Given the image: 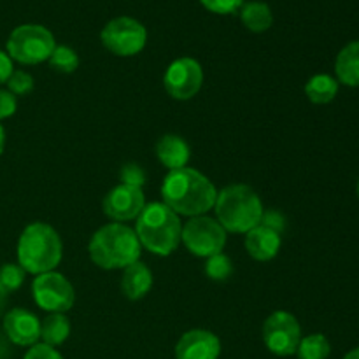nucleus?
Returning a JSON list of instances; mask_svg holds the SVG:
<instances>
[{
	"label": "nucleus",
	"instance_id": "obj_1",
	"mask_svg": "<svg viewBox=\"0 0 359 359\" xmlns=\"http://www.w3.org/2000/svg\"><path fill=\"white\" fill-rule=\"evenodd\" d=\"M161 196L165 205L177 216L196 217L214 209L217 189L202 172L184 167L168 172L161 186Z\"/></svg>",
	"mask_w": 359,
	"mask_h": 359
},
{
	"label": "nucleus",
	"instance_id": "obj_2",
	"mask_svg": "<svg viewBox=\"0 0 359 359\" xmlns=\"http://www.w3.org/2000/svg\"><path fill=\"white\" fill-rule=\"evenodd\" d=\"M140 248L135 230L123 223H111L91 237L88 252L91 262L100 269L119 270L139 262Z\"/></svg>",
	"mask_w": 359,
	"mask_h": 359
},
{
	"label": "nucleus",
	"instance_id": "obj_3",
	"mask_svg": "<svg viewBox=\"0 0 359 359\" xmlns=\"http://www.w3.org/2000/svg\"><path fill=\"white\" fill-rule=\"evenodd\" d=\"M62 238L48 223H32L18 241V265L28 273L53 272L62 262Z\"/></svg>",
	"mask_w": 359,
	"mask_h": 359
},
{
	"label": "nucleus",
	"instance_id": "obj_4",
	"mask_svg": "<svg viewBox=\"0 0 359 359\" xmlns=\"http://www.w3.org/2000/svg\"><path fill=\"white\" fill-rule=\"evenodd\" d=\"M217 221L231 233H248L262 223L265 209L258 193L248 184H231L217 193L214 203Z\"/></svg>",
	"mask_w": 359,
	"mask_h": 359
},
{
	"label": "nucleus",
	"instance_id": "obj_5",
	"mask_svg": "<svg viewBox=\"0 0 359 359\" xmlns=\"http://www.w3.org/2000/svg\"><path fill=\"white\" fill-rule=\"evenodd\" d=\"M137 237L140 245L158 256H168L181 242L182 223L177 214L163 202H153L137 217Z\"/></svg>",
	"mask_w": 359,
	"mask_h": 359
},
{
	"label": "nucleus",
	"instance_id": "obj_6",
	"mask_svg": "<svg viewBox=\"0 0 359 359\" xmlns=\"http://www.w3.org/2000/svg\"><path fill=\"white\" fill-rule=\"evenodd\" d=\"M56 48L55 37L42 25H21L7 39V55L23 65L46 62Z\"/></svg>",
	"mask_w": 359,
	"mask_h": 359
},
{
	"label": "nucleus",
	"instance_id": "obj_7",
	"mask_svg": "<svg viewBox=\"0 0 359 359\" xmlns=\"http://www.w3.org/2000/svg\"><path fill=\"white\" fill-rule=\"evenodd\" d=\"M181 241L184 242L191 255L200 256V258H210V256L223 252L224 244H226V230L221 226L217 219L196 216L182 226Z\"/></svg>",
	"mask_w": 359,
	"mask_h": 359
},
{
	"label": "nucleus",
	"instance_id": "obj_8",
	"mask_svg": "<svg viewBox=\"0 0 359 359\" xmlns=\"http://www.w3.org/2000/svg\"><path fill=\"white\" fill-rule=\"evenodd\" d=\"M102 44L116 56H133L144 49L147 32L140 21L133 18H114L104 27L100 34Z\"/></svg>",
	"mask_w": 359,
	"mask_h": 359
},
{
	"label": "nucleus",
	"instance_id": "obj_9",
	"mask_svg": "<svg viewBox=\"0 0 359 359\" xmlns=\"http://www.w3.org/2000/svg\"><path fill=\"white\" fill-rule=\"evenodd\" d=\"M32 294L35 304L51 314H63L70 311L76 300L72 284L58 272H46L35 277L32 284Z\"/></svg>",
	"mask_w": 359,
	"mask_h": 359
},
{
	"label": "nucleus",
	"instance_id": "obj_10",
	"mask_svg": "<svg viewBox=\"0 0 359 359\" xmlns=\"http://www.w3.org/2000/svg\"><path fill=\"white\" fill-rule=\"evenodd\" d=\"M302 340V328L298 319L286 311H277L263 325V342L266 349L280 358L297 353Z\"/></svg>",
	"mask_w": 359,
	"mask_h": 359
},
{
	"label": "nucleus",
	"instance_id": "obj_11",
	"mask_svg": "<svg viewBox=\"0 0 359 359\" xmlns=\"http://www.w3.org/2000/svg\"><path fill=\"white\" fill-rule=\"evenodd\" d=\"M203 83V70L196 60L184 56L168 65L163 84L167 93L175 100H189L200 91Z\"/></svg>",
	"mask_w": 359,
	"mask_h": 359
},
{
	"label": "nucleus",
	"instance_id": "obj_12",
	"mask_svg": "<svg viewBox=\"0 0 359 359\" xmlns=\"http://www.w3.org/2000/svg\"><path fill=\"white\" fill-rule=\"evenodd\" d=\"M146 207V196L142 188L128 184H119L105 195L104 212L111 219L123 223L139 217L142 209Z\"/></svg>",
	"mask_w": 359,
	"mask_h": 359
},
{
	"label": "nucleus",
	"instance_id": "obj_13",
	"mask_svg": "<svg viewBox=\"0 0 359 359\" xmlns=\"http://www.w3.org/2000/svg\"><path fill=\"white\" fill-rule=\"evenodd\" d=\"M219 354V339L207 330L186 332L175 346V358L177 359H217Z\"/></svg>",
	"mask_w": 359,
	"mask_h": 359
},
{
	"label": "nucleus",
	"instance_id": "obj_14",
	"mask_svg": "<svg viewBox=\"0 0 359 359\" xmlns=\"http://www.w3.org/2000/svg\"><path fill=\"white\" fill-rule=\"evenodd\" d=\"M4 330L16 346L32 347L41 339V321L37 316L25 309H13L4 318Z\"/></svg>",
	"mask_w": 359,
	"mask_h": 359
},
{
	"label": "nucleus",
	"instance_id": "obj_15",
	"mask_svg": "<svg viewBox=\"0 0 359 359\" xmlns=\"http://www.w3.org/2000/svg\"><path fill=\"white\" fill-rule=\"evenodd\" d=\"M280 244L283 241H280L279 231L272 230L265 224H258L245 233V249L258 262H269V259L276 258Z\"/></svg>",
	"mask_w": 359,
	"mask_h": 359
},
{
	"label": "nucleus",
	"instance_id": "obj_16",
	"mask_svg": "<svg viewBox=\"0 0 359 359\" xmlns=\"http://www.w3.org/2000/svg\"><path fill=\"white\" fill-rule=\"evenodd\" d=\"M156 156L168 170H179L188 165L191 149L188 142L179 135H163L156 144Z\"/></svg>",
	"mask_w": 359,
	"mask_h": 359
},
{
	"label": "nucleus",
	"instance_id": "obj_17",
	"mask_svg": "<svg viewBox=\"0 0 359 359\" xmlns=\"http://www.w3.org/2000/svg\"><path fill=\"white\" fill-rule=\"evenodd\" d=\"M151 287H153V273L146 263L135 262L126 266L123 272L121 290L128 300H140L149 293Z\"/></svg>",
	"mask_w": 359,
	"mask_h": 359
},
{
	"label": "nucleus",
	"instance_id": "obj_18",
	"mask_svg": "<svg viewBox=\"0 0 359 359\" xmlns=\"http://www.w3.org/2000/svg\"><path fill=\"white\" fill-rule=\"evenodd\" d=\"M337 81L349 88L359 86V41L344 46L335 60Z\"/></svg>",
	"mask_w": 359,
	"mask_h": 359
},
{
	"label": "nucleus",
	"instance_id": "obj_19",
	"mask_svg": "<svg viewBox=\"0 0 359 359\" xmlns=\"http://www.w3.org/2000/svg\"><path fill=\"white\" fill-rule=\"evenodd\" d=\"M337 93H339V81L328 74H316L305 84V95L312 104H330L335 100Z\"/></svg>",
	"mask_w": 359,
	"mask_h": 359
},
{
	"label": "nucleus",
	"instance_id": "obj_20",
	"mask_svg": "<svg viewBox=\"0 0 359 359\" xmlns=\"http://www.w3.org/2000/svg\"><path fill=\"white\" fill-rule=\"evenodd\" d=\"M241 20L248 30L255 32V34H262L266 32L273 23L272 11H270L269 4L265 2H248L242 6Z\"/></svg>",
	"mask_w": 359,
	"mask_h": 359
},
{
	"label": "nucleus",
	"instance_id": "obj_21",
	"mask_svg": "<svg viewBox=\"0 0 359 359\" xmlns=\"http://www.w3.org/2000/svg\"><path fill=\"white\" fill-rule=\"evenodd\" d=\"M70 335V323L63 314H49L41 323V339L46 346H62Z\"/></svg>",
	"mask_w": 359,
	"mask_h": 359
},
{
	"label": "nucleus",
	"instance_id": "obj_22",
	"mask_svg": "<svg viewBox=\"0 0 359 359\" xmlns=\"http://www.w3.org/2000/svg\"><path fill=\"white\" fill-rule=\"evenodd\" d=\"M330 353H332L330 340L321 333H314V335L302 339L297 349L300 359H326L330 356Z\"/></svg>",
	"mask_w": 359,
	"mask_h": 359
},
{
	"label": "nucleus",
	"instance_id": "obj_23",
	"mask_svg": "<svg viewBox=\"0 0 359 359\" xmlns=\"http://www.w3.org/2000/svg\"><path fill=\"white\" fill-rule=\"evenodd\" d=\"M49 65L55 69L56 72L62 74H72L76 72L79 67V56L69 46H56L53 49L51 56H49Z\"/></svg>",
	"mask_w": 359,
	"mask_h": 359
},
{
	"label": "nucleus",
	"instance_id": "obj_24",
	"mask_svg": "<svg viewBox=\"0 0 359 359\" xmlns=\"http://www.w3.org/2000/svg\"><path fill=\"white\" fill-rule=\"evenodd\" d=\"M25 273L27 272L16 263H6V265L0 266V287L7 294L20 290L25 280Z\"/></svg>",
	"mask_w": 359,
	"mask_h": 359
},
{
	"label": "nucleus",
	"instance_id": "obj_25",
	"mask_svg": "<svg viewBox=\"0 0 359 359\" xmlns=\"http://www.w3.org/2000/svg\"><path fill=\"white\" fill-rule=\"evenodd\" d=\"M205 273L212 280H226L233 273V263L226 255L219 252V255L207 258Z\"/></svg>",
	"mask_w": 359,
	"mask_h": 359
},
{
	"label": "nucleus",
	"instance_id": "obj_26",
	"mask_svg": "<svg viewBox=\"0 0 359 359\" xmlns=\"http://www.w3.org/2000/svg\"><path fill=\"white\" fill-rule=\"evenodd\" d=\"M6 84L14 97H18V95H27L34 90V77L28 72H25V70H13V74H11Z\"/></svg>",
	"mask_w": 359,
	"mask_h": 359
},
{
	"label": "nucleus",
	"instance_id": "obj_27",
	"mask_svg": "<svg viewBox=\"0 0 359 359\" xmlns=\"http://www.w3.org/2000/svg\"><path fill=\"white\" fill-rule=\"evenodd\" d=\"M119 177H121V184L137 186V188H142L146 182V174H144L142 167H139L137 163L125 165L119 172Z\"/></svg>",
	"mask_w": 359,
	"mask_h": 359
},
{
	"label": "nucleus",
	"instance_id": "obj_28",
	"mask_svg": "<svg viewBox=\"0 0 359 359\" xmlns=\"http://www.w3.org/2000/svg\"><path fill=\"white\" fill-rule=\"evenodd\" d=\"M207 11L216 14H231L244 6V0H200Z\"/></svg>",
	"mask_w": 359,
	"mask_h": 359
},
{
	"label": "nucleus",
	"instance_id": "obj_29",
	"mask_svg": "<svg viewBox=\"0 0 359 359\" xmlns=\"http://www.w3.org/2000/svg\"><path fill=\"white\" fill-rule=\"evenodd\" d=\"M23 359H63L62 354L51 346H46V344H35L28 349V353L25 354Z\"/></svg>",
	"mask_w": 359,
	"mask_h": 359
},
{
	"label": "nucleus",
	"instance_id": "obj_30",
	"mask_svg": "<svg viewBox=\"0 0 359 359\" xmlns=\"http://www.w3.org/2000/svg\"><path fill=\"white\" fill-rule=\"evenodd\" d=\"M18 102L16 97L9 90H0V121L11 118L16 112Z\"/></svg>",
	"mask_w": 359,
	"mask_h": 359
},
{
	"label": "nucleus",
	"instance_id": "obj_31",
	"mask_svg": "<svg viewBox=\"0 0 359 359\" xmlns=\"http://www.w3.org/2000/svg\"><path fill=\"white\" fill-rule=\"evenodd\" d=\"M284 223H286V219L283 217V214L277 212V210H265V212H263V217H262V223L259 224H265V226H269V228H272V230L283 233Z\"/></svg>",
	"mask_w": 359,
	"mask_h": 359
},
{
	"label": "nucleus",
	"instance_id": "obj_32",
	"mask_svg": "<svg viewBox=\"0 0 359 359\" xmlns=\"http://www.w3.org/2000/svg\"><path fill=\"white\" fill-rule=\"evenodd\" d=\"M13 70L14 67H13V60H11V56L7 55V53L0 51V84L7 83V79L11 77Z\"/></svg>",
	"mask_w": 359,
	"mask_h": 359
},
{
	"label": "nucleus",
	"instance_id": "obj_33",
	"mask_svg": "<svg viewBox=\"0 0 359 359\" xmlns=\"http://www.w3.org/2000/svg\"><path fill=\"white\" fill-rule=\"evenodd\" d=\"M6 304H7V293L0 287V314H2L4 309H6Z\"/></svg>",
	"mask_w": 359,
	"mask_h": 359
},
{
	"label": "nucleus",
	"instance_id": "obj_34",
	"mask_svg": "<svg viewBox=\"0 0 359 359\" xmlns=\"http://www.w3.org/2000/svg\"><path fill=\"white\" fill-rule=\"evenodd\" d=\"M4 146H6V132H4L2 125H0V154L4 153Z\"/></svg>",
	"mask_w": 359,
	"mask_h": 359
},
{
	"label": "nucleus",
	"instance_id": "obj_35",
	"mask_svg": "<svg viewBox=\"0 0 359 359\" xmlns=\"http://www.w3.org/2000/svg\"><path fill=\"white\" fill-rule=\"evenodd\" d=\"M344 359H359V347H356V349L349 351V353L344 356Z\"/></svg>",
	"mask_w": 359,
	"mask_h": 359
},
{
	"label": "nucleus",
	"instance_id": "obj_36",
	"mask_svg": "<svg viewBox=\"0 0 359 359\" xmlns=\"http://www.w3.org/2000/svg\"><path fill=\"white\" fill-rule=\"evenodd\" d=\"M358 198H359V181H358Z\"/></svg>",
	"mask_w": 359,
	"mask_h": 359
}]
</instances>
